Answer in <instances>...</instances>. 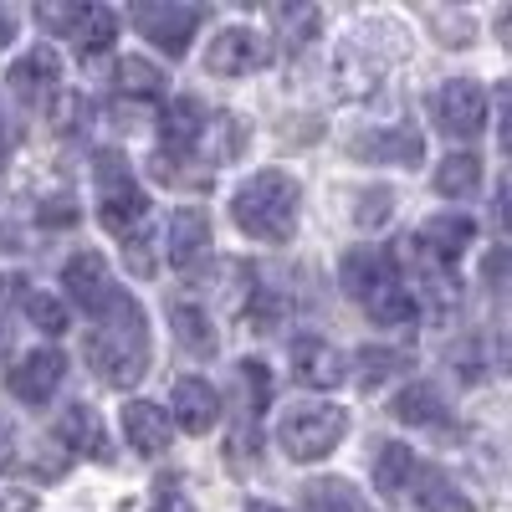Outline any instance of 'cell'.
I'll list each match as a JSON object with an SVG mask.
<instances>
[{"label": "cell", "instance_id": "1", "mask_svg": "<svg viewBox=\"0 0 512 512\" xmlns=\"http://www.w3.org/2000/svg\"><path fill=\"white\" fill-rule=\"evenodd\" d=\"M88 364L108 390H134L149 374V318L128 292H118L108 313H98V328L88 333Z\"/></svg>", "mask_w": 512, "mask_h": 512}, {"label": "cell", "instance_id": "2", "mask_svg": "<svg viewBox=\"0 0 512 512\" xmlns=\"http://www.w3.org/2000/svg\"><path fill=\"white\" fill-rule=\"evenodd\" d=\"M297 210H303V190L282 169H262L231 195V221L251 241H267V246H282L297 231Z\"/></svg>", "mask_w": 512, "mask_h": 512}, {"label": "cell", "instance_id": "3", "mask_svg": "<svg viewBox=\"0 0 512 512\" xmlns=\"http://www.w3.org/2000/svg\"><path fill=\"white\" fill-rule=\"evenodd\" d=\"M349 436V410L333 400H297L277 420V446L292 461H323Z\"/></svg>", "mask_w": 512, "mask_h": 512}, {"label": "cell", "instance_id": "4", "mask_svg": "<svg viewBox=\"0 0 512 512\" xmlns=\"http://www.w3.org/2000/svg\"><path fill=\"white\" fill-rule=\"evenodd\" d=\"M93 180H98V221H103V231L128 241L139 226H149V195H144V185L134 180V169H128V159L118 149L98 154Z\"/></svg>", "mask_w": 512, "mask_h": 512}, {"label": "cell", "instance_id": "5", "mask_svg": "<svg viewBox=\"0 0 512 512\" xmlns=\"http://www.w3.org/2000/svg\"><path fill=\"white\" fill-rule=\"evenodd\" d=\"M200 21H205V11L200 6H180V0H139L134 6V26L144 31V41H154L164 57H185Z\"/></svg>", "mask_w": 512, "mask_h": 512}, {"label": "cell", "instance_id": "6", "mask_svg": "<svg viewBox=\"0 0 512 512\" xmlns=\"http://www.w3.org/2000/svg\"><path fill=\"white\" fill-rule=\"evenodd\" d=\"M431 108H436V128L446 139H477L487 128V93H482V82H472V77L441 82V93H436Z\"/></svg>", "mask_w": 512, "mask_h": 512}, {"label": "cell", "instance_id": "7", "mask_svg": "<svg viewBox=\"0 0 512 512\" xmlns=\"http://www.w3.org/2000/svg\"><path fill=\"white\" fill-rule=\"evenodd\" d=\"M267 62H272V41L251 26H226L205 47V67L216 77H246V72H262Z\"/></svg>", "mask_w": 512, "mask_h": 512}, {"label": "cell", "instance_id": "8", "mask_svg": "<svg viewBox=\"0 0 512 512\" xmlns=\"http://www.w3.org/2000/svg\"><path fill=\"white\" fill-rule=\"evenodd\" d=\"M62 287H67V297L82 308V313H108V303L118 297V287H113V277H108V262H103V251H77V256H67V267H62Z\"/></svg>", "mask_w": 512, "mask_h": 512}, {"label": "cell", "instance_id": "9", "mask_svg": "<svg viewBox=\"0 0 512 512\" xmlns=\"http://www.w3.org/2000/svg\"><path fill=\"white\" fill-rule=\"evenodd\" d=\"M287 354H292V374L303 379L308 390H338V384L349 379V359L318 333H297Z\"/></svg>", "mask_w": 512, "mask_h": 512}, {"label": "cell", "instance_id": "10", "mask_svg": "<svg viewBox=\"0 0 512 512\" xmlns=\"http://www.w3.org/2000/svg\"><path fill=\"white\" fill-rule=\"evenodd\" d=\"M67 379V359L62 349H31L11 374H6V390L21 400V405H47L57 395V384Z\"/></svg>", "mask_w": 512, "mask_h": 512}, {"label": "cell", "instance_id": "11", "mask_svg": "<svg viewBox=\"0 0 512 512\" xmlns=\"http://www.w3.org/2000/svg\"><path fill=\"white\" fill-rule=\"evenodd\" d=\"M395 272H400L395 251H384V246H354V251H344V262H338V282H344V292L354 303H369L379 287L400 282Z\"/></svg>", "mask_w": 512, "mask_h": 512}, {"label": "cell", "instance_id": "12", "mask_svg": "<svg viewBox=\"0 0 512 512\" xmlns=\"http://www.w3.org/2000/svg\"><path fill=\"white\" fill-rule=\"evenodd\" d=\"M210 256V221L200 205H180L175 221H169V267L175 272H200Z\"/></svg>", "mask_w": 512, "mask_h": 512}, {"label": "cell", "instance_id": "13", "mask_svg": "<svg viewBox=\"0 0 512 512\" xmlns=\"http://www.w3.org/2000/svg\"><path fill=\"white\" fill-rule=\"evenodd\" d=\"M11 88L26 98V103H52V98H62V57H57V47H31L16 67H11Z\"/></svg>", "mask_w": 512, "mask_h": 512}, {"label": "cell", "instance_id": "14", "mask_svg": "<svg viewBox=\"0 0 512 512\" xmlns=\"http://www.w3.org/2000/svg\"><path fill=\"white\" fill-rule=\"evenodd\" d=\"M400 57V47H369L364 41V26L354 31V41H344V52H338V77H344V93H369L374 82L390 72V62Z\"/></svg>", "mask_w": 512, "mask_h": 512}, {"label": "cell", "instance_id": "15", "mask_svg": "<svg viewBox=\"0 0 512 512\" xmlns=\"http://www.w3.org/2000/svg\"><path fill=\"white\" fill-rule=\"evenodd\" d=\"M123 436L139 456H159L175 441V420H169V410L154 405V400H128L123 405Z\"/></svg>", "mask_w": 512, "mask_h": 512}, {"label": "cell", "instance_id": "16", "mask_svg": "<svg viewBox=\"0 0 512 512\" xmlns=\"http://www.w3.org/2000/svg\"><path fill=\"white\" fill-rule=\"evenodd\" d=\"M175 425H185V436H205V431H216V420H221V395L210 390L205 379L185 374L175 384V415H169Z\"/></svg>", "mask_w": 512, "mask_h": 512}, {"label": "cell", "instance_id": "17", "mask_svg": "<svg viewBox=\"0 0 512 512\" xmlns=\"http://www.w3.org/2000/svg\"><path fill=\"white\" fill-rule=\"evenodd\" d=\"M67 41L77 47L82 62H98L103 52H113V41H118V16L108 6H77V16L67 26Z\"/></svg>", "mask_w": 512, "mask_h": 512}, {"label": "cell", "instance_id": "18", "mask_svg": "<svg viewBox=\"0 0 512 512\" xmlns=\"http://www.w3.org/2000/svg\"><path fill=\"white\" fill-rule=\"evenodd\" d=\"M57 436L77 451V456H88V461H108L113 446H108V431H103V415L93 405H67L62 420H57Z\"/></svg>", "mask_w": 512, "mask_h": 512}, {"label": "cell", "instance_id": "19", "mask_svg": "<svg viewBox=\"0 0 512 512\" xmlns=\"http://www.w3.org/2000/svg\"><path fill=\"white\" fill-rule=\"evenodd\" d=\"M205 108H200V98H175L164 108V118H159V139H164V159L169 154H190L200 139H205Z\"/></svg>", "mask_w": 512, "mask_h": 512}, {"label": "cell", "instance_id": "20", "mask_svg": "<svg viewBox=\"0 0 512 512\" xmlns=\"http://www.w3.org/2000/svg\"><path fill=\"white\" fill-rule=\"evenodd\" d=\"M405 492H415V507L420 512H477L472 507V497H466L446 472H441V466H415V477H410V487Z\"/></svg>", "mask_w": 512, "mask_h": 512}, {"label": "cell", "instance_id": "21", "mask_svg": "<svg viewBox=\"0 0 512 512\" xmlns=\"http://www.w3.org/2000/svg\"><path fill=\"white\" fill-rule=\"evenodd\" d=\"M354 154L369 159V164H420L425 154V139L415 134V128H379V134H364L354 139Z\"/></svg>", "mask_w": 512, "mask_h": 512}, {"label": "cell", "instance_id": "22", "mask_svg": "<svg viewBox=\"0 0 512 512\" xmlns=\"http://www.w3.org/2000/svg\"><path fill=\"white\" fill-rule=\"evenodd\" d=\"M169 323H175V338H180V349L195 354V359H210L221 349V338H216V323H210V313L200 303H169Z\"/></svg>", "mask_w": 512, "mask_h": 512}, {"label": "cell", "instance_id": "23", "mask_svg": "<svg viewBox=\"0 0 512 512\" xmlns=\"http://www.w3.org/2000/svg\"><path fill=\"white\" fill-rule=\"evenodd\" d=\"M420 241H425V251H431L436 262L451 267L456 256L477 241V221L472 216H431V221L420 226Z\"/></svg>", "mask_w": 512, "mask_h": 512}, {"label": "cell", "instance_id": "24", "mask_svg": "<svg viewBox=\"0 0 512 512\" xmlns=\"http://www.w3.org/2000/svg\"><path fill=\"white\" fill-rule=\"evenodd\" d=\"M297 512H374L349 482L338 477H323V482H308L297 492Z\"/></svg>", "mask_w": 512, "mask_h": 512}, {"label": "cell", "instance_id": "25", "mask_svg": "<svg viewBox=\"0 0 512 512\" xmlns=\"http://www.w3.org/2000/svg\"><path fill=\"white\" fill-rule=\"evenodd\" d=\"M415 466H420V456H415L405 441H384L379 456H374V487L390 492V497H400V492L410 487V477H415Z\"/></svg>", "mask_w": 512, "mask_h": 512}, {"label": "cell", "instance_id": "26", "mask_svg": "<svg viewBox=\"0 0 512 512\" xmlns=\"http://www.w3.org/2000/svg\"><path fill=\"white\" fill-rule=\"evenodd\" d=\"M477 185H482V159L477 154H446L436 164V190L446 200H472Z\"/></svg>", "mask_w": 512, "mask_h": 512}, {"label": "cell", "instance_id": "27", "mask_svg": "<svg viewBox=\"0 0 512 512\" xmlns=\"http://www.w3.org/2000/svg\"><path fill=\"white\" fill-rule=\"evenodd\" d=\"M164 67L159 62H149V57H123L118 62V93L123 98H139V103H154V98H164Z\"/></svg>", "mask_w": 512, "mask_h": 512}, {"label": "cell", "instance_id": "28", "mask_svg": "<svg viewBox=\"0 0 512 512\" xmlns=\"http://www.w3.org/2000/svg\"><path fill=\"white\" fill-rule=\"evenodd\" d=\"M395 420H405V425H441L446 420V400L431 390V384H405V390L395 395Z\"/></svg>", "mask_w": 512, "mask_h": 512}, {"label": "cell", "instance_id": "29", "mask_svg": "<svg viewBox=\"0 0 512 512\" xmlns=\"http://www.w3.org/2000/svg\"><path fill=\"white\" fill-rule=\"evenodd\" d=\"M364 313L379 323V328H405V323H415V297H410V287H400V282H390V287H379L369 303H364Z\"/></svg>", "mask_w": 512, "mask_h": 512}, {"label": "cell", "instance_id": "30", "mask_svg": "<svg viewBox=\"0 0 512 512\" xmlns=\"http://www.w3.org/2000/svg\"><path fill=\"white\" fill-rule=\"evenodd\" d=\"M400 369H410V354L405 349H359L354 354V374L364 390H379L384 379H395Z\"/></svg>", "mask_w": 512, "mask_h": 512}, {"label": "cell", "instance_id": "31", "mask_svg": "<svg viewBox=\"0 0 512 512\" xmlns=\"http://www.w3.org/2000/svg\"><path fill=\"white\" fill-rule=\"evenodd\" d=\"M236 374H241V384H246V405H251L246 415L267 410V400H272V374H267V364H262V359H241Z\"/></svg>", "mask_w": 512, "mask_h": 512}, {"label": "cell", "instance_id": "32", "mask_svg": "<svg viewBox=\"0 0 512 512\" xmlns=\"http://www.w3.org/2000/svg\"><path fill=\"white\" fill-rule=\"evenodd\" d=\"M26 318H31L41 333H67V308H62V297L31 292V297H26Z\"/></svg>", "mask_w": 512, "mask_h": 512}, {"label": "cell", "instance_id": "33", "mask_svg": "<svg viewBox=\"0 0 512 512\" xmlns=\"http://www.w3.org/2000/svg\"><path fill=\"white\" fill-rule=\"evenodd\" d=\"M390 216H395V195H390V190H364V195H359V210H354V221H359L364 231L384 226Z\"/></svg>", "mask_w": 512, "mask_h": 512}, {"label": "cell", "instance_id": "34", "mask_svg": "<svg viewBox=\"0 0 512 512\" xmlns=\"http://www.w3.org/2000/svg\"><path fill=\"white\" fill-rule=\"evenodd\" d=\"M36 221L41 226H77V205L67 200V195H47V200H41V210H36Z\"/></svg>", "mask_w": 512, "mask_h": 512}, {"label": "cell", "instance_id": "35", "mask_svg": "<svg viewBox=\"0 0 512 512\" xmlns=\"http://www.w3.org/2000/svg\"><path fill=\"white\" fill-rule=\"evenodd\" d=\"M149 512H195V507H190L185 492H175V477H164V482L154 487V507H149Z\"/></svg>", "mask_w": 512, "mask_h": 512}, {"label": "cell", "instance_id": "36", "mask_svg": "<svg viewBox=\"0 0 512 512\" xmlns=\"http://www.w3.org/2000/svg\"><path fill=\"white\" fill-rule=\"evenodd\" d=\"M128 272H134V277H149L154 272V251L139 236H128Z\"/></svg>", "mask_w": 512, "mask_h": 512}, {"label": "cell", "instance_id": "37", "mask_svg": "<svg viewBox=\"0 0 512 512\" xmlns=\"http://www.w3.org/2000/svg\"><path fill=\"white\" fill-rule=\"evenodd\" d=\"M0 512H36V497L31 492H6L0 497Z\"/></svg>", "mask_w": 512, "mask_h": 512}, {"label": "cell", "instance_id": "38", "mask_svg": "<svg viewBox=\"0 0 512 512\" xmlns=\"http://www.w3.org/2000/svg\"><path fill=\"white\" fill-rule=\"evenodd\" d=\"M11 456H16V441H11V431H6V425H0V472L11 466Z\"/></svg>", "mask_w": 512, "mask_h": 512}, {"label": "cell", "instance_id": "39", "mask_svg": "<svg viewBox=\"0 0 512 512\" xmlns=\"http://www.w3.org/2000/svg\"><path fill=\"white\" fill-rule=\"evenodd\" d=\"M11 41H16V16L0 11V47H11Z\"/></svg>", "mask_w": 512, "mask_h": 512}, {"label": "cell", "instance_id": "40", "mask_svg": "<svg viewBox=\"0 0 512 512\" xmlns=\"http://www.w3.org/2000/svg\"><path fill=\"white\" fill-rule=\"evenodd\" d=\"M6 149H11V123H6V113H0V159H6Z\"/></svg>", "mask_w": 512, "mask_h": 512}, {"label": "cell", "instance_id": "41", "mask_svg": "<svg viewBox=\"0 0 512 512\" xmlns=\"http://www.w3.org/2000/svg\"><path fill=\"white\" fill-rule=\"evenodd\" d=\"M246 512H282V507H272V502H246Z\"/></svg>", "mask_w": 512, "mask_h": 512}]
</instances>
